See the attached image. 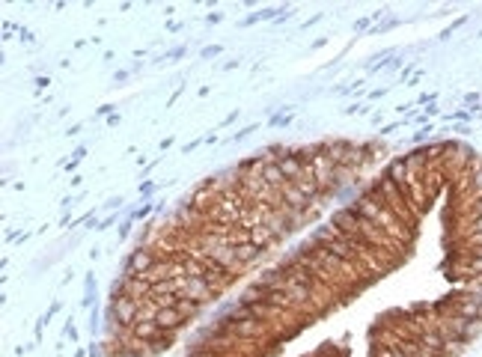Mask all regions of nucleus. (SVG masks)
I'll return each instance as SVG.
<instances>
[{
    "label": "nucleus",
    "mask_w": 482,
    "mask_h": 357,
    "mask_svg": "<svg viewBox=\"0 0 482 357\" xmlns=\"http://www.w3.org/2000/svg\"><path fill=\"white\" fill-rule=\"evenodd\" d=\"M357 215L360 217H366L372 226H378L381 233H390V235H402V229L399 224H396V215L390 209L384 206L381 200H375V197H366V200H360L357 202Z\"/></svg>",
    "instance_id": "1"
},
{
    "label": "nucleus",
    "mask_w": 482,
    "mask_h": 357,
    "mask_svg": "<svg viewBox=\"0 0 482 357\" xmlns=\"http://www.w3.org/2000/svg\"><path fill=\"white\" fill-rule=\"evenodd\" d=\"M173 286L182 301H194V304H205L214 295V286L205 277H173Z\"/></svg>",
    "instance_id": "2"
},
{
    "label": "nucleus",
    "mask_w": 482,
    "mask_h": 357,
    "mask_svg": "<svg viewBox=\"0 0 482 357\" xmlns=\"http://www.w3.org/2000/svg\"><path fill=\"white\" fill-rule=\"evenodd\" d=\"M309 173H313L316 185H322V188L337 182V164H333L325 152H313V167H309Z\"/></svg>",
    "instance_id": "3"
},
{
    "label": "nucleus",
    "mask_w": 482,
    "mask_h": 357,
    "mask_svg": "<svg viewBox=\"0 0 482 357\" xmlns=\"http://www.w3.org/2000/svg\"><path fill=\"white\" fill-rule=\"evenodd\" d=\"M137 310H140V301L131 295H119L114 301V316H116V321H123V325H134Z\"/></svg>",
    "instance_id": "4"
},
{
    "label": "nucleus",
    "mask_w": 482,
    "mask_h": 357,
    "mask_svg": "<svg viewBox=\"0 0 482 357\" xmlns=\"http://www.w3.org/2000/svg\"><path fill=\"white\" fill-rule=\"evenodd\" d=\"M155 262H158V259H155L152 250H134L131 259H128V277H143Z\"/></svg>",
    "instance_id": "5"
},
{
    "label": "nucleus",
    "mask_w": 482,
    "mask_h": 357,
    "mask_svg": "<svg viewBox=\"0 0 482 357\" xmlns=\"http://www.w3.org/2000/svg\"><path fill=\"white\" fill-rule=\"evenodd\" d=\"M155 321H158V328L161 330H164V334H167V330H176V328H182L185 325V316H182V313H179L176 307H167V310H158V319H155Z\"/></svg>",
    "instance_id": "6"
},
{
    "label": "nucleus",
    "mask_w": 482,
    "mask_h": 357,
    "mask_svg": "<svg viewBox=\"0 0 482 357\" xmlns=\"http://www.w3.org/2000/svg\"><path fill=\"white\" fill-rule=\"evenodd\" d=\"M134 336L143 343H158L164 336V330L158 328V321H134Z\"/></svg>",
    "instance_id": "7"
},
{
    "label": "nucleus",
    "mask_w": 482,
    "mask_h": 357,
    "mask_svg": "<svg viewBox=\"0 0 482 357\" xmlns=\"http://www.w3.org/2000/svg\"><path fill=\"white\" fill-rule=\"evenodd\" d=\"M470 233H473V235H482V215H477V217H473V224H470Z\"/></svg>",
    "instance_id": "8"
},
{
    "label": "nucleus",
    "mask_w": 482,
    "mask_h": 357,
    "mask_svg": "<svg viewBox=\"0 0 482 357\" xmlns=\"http://www.w3.org/2000/svg\"><path fill=\"white\" fill-rule=\"evenodd\" d=\"M191 357H218V354H214V352H194Z\"/></svg>",
    "instance_id": "9"
},
{
    "label": "nucleus",
    "mask_w": 482,
    "mask_h": 357,
    "mask_svg": "<svg viewBox=\"0 0 482 357\" xmlns=\"http://www.w3.org/2000/svg\"><path fill=\"white\" fill-rule=\"evenodd\" d=\"M477 215H482V197H479V202H477Z\"/></svg>",
    "instance_id": "10"
}]
</instances>
